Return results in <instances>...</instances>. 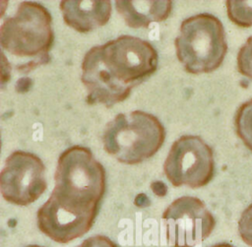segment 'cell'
Here are the masks:
<instances>
[{
    "mask_svg": "<svg viewBox=\"0 0 252 247\" xmlns=\"http://www.w3.org/2000/svg\"><path fill=\"white\" fill-rule=\"evenodd\" d=\"M158 60V52L149 41L132 35L92 47L82 62L87 102L110 107L125 100L134 87L156 72Z\"/></svg>",
    "mask_w": 252,
    "mask_h": 247,
    "instance_id": "obj_1",
    "label": "cell"
},
{
    "mask_svg": "<svg viewBox=\"0 0 252 247\" xmlns=\"http://www.w3.org/2000/svg\"><path fill=\"white\" fill-rule=\"evenodd\" d=\"M46 204L94 222L105 192V170L89 148L73 146L59 156Z\"/></svg>",
    "mask_w": 252,
    "mask_h": 247,
    "instance_id": "obj_2",
    "label": "cell"
},
{
    "mask_svg": "<svg viewBox=\"0 0 252 247\" xmlns=\"http://www.w3.org/2000/svg\"><path fill=\"white\" fill-rule=\"evenodd\" d=\"M165 130L153 114L141 110L119 113L102 133L104 151L125 164L140 163L162 146Z\"/></svg>",
    "mask_w": 252,
    "mask_h": 247,
    "instance_id": "obj_3",
    "label": "cell"
},
{
    "mask_svg": "<svg viewBox=\"0 0 252 247\" xmlns=\"http://www.w3.org/2000/svg\"><path fill=\"white\" fill-rule=\"evenodd\" d=\"M176 56L186 72L210 73L222 63L227 51L224 29L212 14L202 13L185 19L174 40Z\"/></svg>",
    "mask_w": 252,
    "mask_h": 247,
    "instance_id": "obj_4",
    "label": "cell"
},
{
    "mask_svg": "<svg viewBox=\"0 0 252 247\" xmlns=\"http://www.w3.org/2000/svg\"><path fill=\"white\" fill-rule=\"evenodd\" d=\"M51 24V15L45 7L36 2L24 1L19 4L16 13L2 23L1 46L18 57L44 55L54 41Z\"/></svg>",
    "mask_w": 252,
    "mask_h": 247,
    "instance_id": "obj_5",
    "label": "cell"
},
{
    "mask_svg": "<svg viewBox=\"0 0 252 247\" xmlns=\"http://www.w3.org/2000/svg\"><path fill=\"white\" fill-rule=\"evenodd\" d=\"M163 172L175 187H203L214 177L213 151L199 136H181L169 150L163 163Z\"/></svg>",
    "mask_w": 252,
    "mask_h": 247,
    "instance_id": "obj_6",
    "label": "cell"
},
{
    "mask_svg": "<svg viewBox=\"0 0 252 247\" xmlns=\"http://www.w3.org/2000/svg\"><path fill=\"white\" fill-rule=\"evenodd\" d=\"M161 219L171 247H195L206 240L216 226V219L204 202L191 196L174 200Z\"/></svg>",
    "mask_w": 252,
    "mask_h": 247,
    "instance_id": "obj_7",
    "label": "cell"
},
{
    "mask_svg": "<svg viewBox=\"0 0 252 247\" xmlns=\"http://www.w3.org/2000/svg\"><path fill=\"white\" fill-rule=\"evenodd\" d=\"M46 188L45 166L37 155L16 151L6 158L0 174V189L7 202L28 206L35 202Z\"/></svg>",
    "mask_w": 252,
    "mask_h": 247,
    "instance_id": "obj_8",
    "label": "cell"
},
{
    "mask_svg": "<svg viewBox=\"0 0 252 247\" xmlns=\"http://www.w3.org/2000/svg\"><path fill=\"white\" fill-rule=\"evenodd\" d=\"M60 10L67 26L85 33L104 26L111 15L109 1H61Z\"/></svg>",
    "mask_w": 252,
    "mask_h": 247,
    "instance_id": "obj_9",
    "label": "cell"
},
{
    "mask_svg": "<svg viewBox=\"0 0 252 247\" xmlns=\"http://www.w3.org/2000/svg\"><path fill=\"white\" fill-rule=\"evenodd\" d=\"M115 7L127 26L148 28L153 22L168 18L172 1H116Z\"/></svg>",
    "mask_w": 252,
    "mask_h": 247,
    "instance_id": "obj_10",
    "label": "cell"
},
{
    "mask_svg": "<svg viewBox=\"0 0 252 247\" xmlns=\"http://www.w3.org/2000/svg\"><path fill=\"white\" fill-rule=\"evenodd\" d=\"M234 125L239 139L252 151V98L238 107L234 117Z\"/></svg>",
    "mask_w": 252,
    "mask_h": 247,
    "instance_id": "obj_11",
    "label": "cell"
},
{
    "mask_svg": "<svg viewBox=\"0 0 252 247\" xmlns=\"http://www.w3.org/2000/svg\"><path fill=\"white\" fill-rule=\"evenodd\" d=\"M229 20L243 28L252 26V1H226Z\"/></svg>",
    "mask_w": 252,
    "mask_h": 247,
    "instance_id": "obj_12",
    "label": "cell"
},
{
    "mask_svg": "<svg viewBox=\"0 0 252 247\" xmlns=\"http://www.w3.org/2000/svg\"><path fill=\"white\" fill-rule=\"evenodd\" d=\"M237 68L240 74L252 80V36L246 40L238 51Z\"/></svg>",
    "mask_w": 252,
    "mask_h": 247,
    "instance_id": "obj_13",
    "label": "cell"
},
{
    "mask_svg": "<svg viewBox=\"0 0 252 247\" xmlns=\"http://www.w3.org/2000/svg\"><path fill=\"white\" fill-rule=\"evenodd\" d=\"M237 227L241 239L247 245L252 247V204L242 212Z\"/></svg>",
    "mask_w": 252,
    "mask_h": 247,
    "instance_id": "obj_14",
    "label": "cell"
},
{
    "mask_svg": "<svg viewBox=\"0 0 252 247\" xmlns=\"http://www.w3.org/2000/svg\"><path fill=\"white\" fill-rule=\"evenodd\" d=\"M76 247H118V245L104 235H94L85 239Z\"/></svg>",
    "mask_w": 252,
    "mask_h": 247,
    "instance_id": "obj_15",
    "label": "cell"
},
{
    "mask_svg": "<svg viewBox=\"0 0 252 247\" xmlns=\"http://www.w3.org/2000/svg\"><path fill=\"white\" fill-rule=\"evenodd\" d=\"M211 247H234L233 245L229 244V243H226V242H221V243H218V244H215Z\"/></svg>",
    "mask_w": 252,
    "mask_h": 247,
    "instance_id": "obj_16",
    "label": "cell"
},
{
    "mask_svg": "<svg viewBox=\"0 0 252 247\" xmlns=\"http://www.w3.org/2000/svg\"><path fill=\"white\" fill-rule=\"evenodd\" d=\"M27 247H43V246H40V245H36V244H33V245H29Z\"/></svg>",
    "mask_w": 252,
    "mask_h": 247,
    "instance_id": "obj_17",
    "label": "cell"
}]
</instances>
